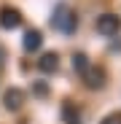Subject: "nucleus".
<instances>
[{
	"label": "nucleus",
	"mask_w": 121,
	"mask_h": 124,
	"mask_svg": "<svg viewBox=\"0 0 121 124\" xmlns=\"http://www.w3.org/2000/svg\"><path fill=\"white\" fill-rule=\"evenodd\" d=\"M51 27L54 30H59V32H65V35H70V32H75V27H78V19H75V11L70 8V6H57L54 8V16H51Z\"/></svg>",
	"instance_id": "1"
},
{
	"label": "nucleus",
	"mask_w": 121,
	"mask_h": 124,
	"mask_svg": "<svg viewBox=\"0 0 121 124\" xmlns=\"http://www.w3.org/2000/svg\"><path fill=\"white\" fill-rule=\"evenodd\" d=\"M118 30H121V19H118L116 14H102V16H97V32H100V35L110 38V35H116Z\"/></svg>",
	"instance_id": "2"
},
{
	"label": "nucleus",
	"mask_w": 121,
	"mask_h": 124,
	"mask_svg": "<svg viewBox=\"0 0 121 124\" xmlns=\"http://www.w3.org/2000/svg\"><path fill=\"white\" fill-rule=\"evenodd\" d=\"M0 27H3V30L22 27V11H19V8H11V6H3V8H0Z\"/></svg>",
	"instance_id": "3"
},
{
	"label": "nucleus",
	"mask_w": 121,
	"mask_h": 124,
	"mask_svg": "<svg viewBox=\"0 0 121 124\" xmlns=\"http://www.w3.org/2000/svg\"><path fill=\"white\" fill-rule=\"evenodd\" d=\"M84 84H86L89 89H100V86L105 84V70H102V68L89 65V68H86V73H84Z\"/></svg>",
	"instance_id": "4"
},
{
	"label": "nucleus",
	"mask_w": 121,
	"mask_h": 124,
	"mask_svg": "<svg viewBox=\"0 0 121 124\" xmlns=\"http://www.w3.org/2000/svg\"><path fill=\"white\" fill-rule=\"evenodd\" d=\"M3 102H6L8 111H19V108L24 105V92L19 89V86H11V89L3 94Z\"/></svg>",
	"instance_id": "5"
},
{
	"label": "nucleus",
	"mask_w": 121,
	"mask_h": 124,
	"mask_svg": "<svg viewBox=\"0 0 121 124\" xmlns=\"http://www.w3.org/2000/svg\"><path fill=\"white\" fill-rule=\"evenodd\" d=\"M81 119H84L81 108H75V102L65 100V102H62V121H65V124H81Z\"/></svg>",
	"instance_id": "6"
},
{
	"label": "nucleus",
	"mask_w": 121,
	"mask_h": 124,
	"mask_svg": "<svg viewBox=\"0 0 121 124\" xmlns=\"http://www.w3.org/2000/svg\"><path fill=\"white\" fill-rule=\"evenodd\" d=\"M22 46H24L27 54L38 51L40 46H43V35H40V30H27V32H24V40H22Z\"/></svg>",
	"instance_id": "7"
},
{
	"label": "nucleus",
	"mask_w": 121,
	"mask_h": 124,
	"mask_svg": "<svg viewBox=\"0 0 121 124\" xmlns=\"http://www.w3.org/2000/svg\"><path fill=\"white\" fill-rule=\"evenodd\" d=\"M38 68L43 70V73H54L57 68H59V57H57V51H49V54H43L38 59Z\"/></svg>",
	"instance_id": "8"
},
{
	"label": "nucleus",
	"mask_w": 121,
	"mask_h": 124,
	"mask_svg": "<svg viewBox=\"0 0 121 124\" xmlns=\"http://www.w3.org/2000/svg\"><path fill=\"white\" fill-rule=\"evenodd\" d=\"M86 68H89V57H86V54H81V51H78V54H73V70L84 76V73H86Z\"/></svg>",
	"instance_id": "9"
},
{
	"label": "nucleus",
	"mask_w": 121,
	"mask_h": 124,
	"mask_svg": "<svg viewBox=\"0 0 121 124\" xmlns=\"http://www.w3.org/2000/svg\"><path fill=\"white\" fill-rule=\"evenodd\" d=\"M100 124H121V113H110V116H105Z\"/></svg>",
	"instance_id": "10"
},
{
	"label": "nucleus",
	"mask_w": 121,
	"mask_h": 124,
	"mask_svg": "<svg viewBox=\"0 0 121 124\" xmlns=\"http://www.w3.org/2000/svg\"><path fill=\"white\" fill-rule=\"evenodd\" d=\"M0 57H3V49H0ZM0 62H3V59H0Z\"/></svg>",
	"instance_id": "11"
}]
</instances>
